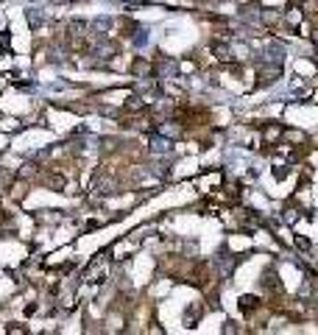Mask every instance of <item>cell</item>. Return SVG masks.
Returning <instances> with one entry per match:
<instances>
[{
	"mask_svg": "<svg viewBox=\"0 0 318 335\" xmlns=\"http://www.w3.org/2000/svg\"><path fill=\"white\" fill-rule=\"evenodd\" d=\"M276 78H282V65H276V62H260L257 67V87H271L276 84Z\"/></svg>",
	"mask_w": 318,
	"mask_h": 335,
	"instance_id": "cell-1",
	"label": "cell"
},
{
	"mask_svg": "<svg viewBox=\"0 0 318 335\" xmlns=\"http://www.w3.org/2000/svg\"><path fill=\"white\" fill-rule=\"evenodd\" d=\"M210 50L215 53V59H218V62H232V45H229V42H223V39H212V42H210Z\"/></svg>",
	"mask_w": 318,
	"mask_h": 335,
	"instance_id": "cell-2",
	"label": "cell"
},
{
	"mask_svg": "<svg viewBox=\"0 0 318 335\" xmlns=\"http://www.w3.org/2000/svg\"><path fill=\"white\" fill-rule=\"evenodd\" d=\"M39 182H42L45 187H50V190H61V187H65V176H61L59 171H50V167H45V174Z\"/></svg>",
	"mask_w": 318,
	"mask_h": 335,
	"instance_id": "cell-3",
	"label": "cell"
},
{
	"mask_svg": "<svg viewBox=\"0 0 318 335\" xmlns=\"http://www.w3.org/2000/svg\"><path fill=\"white\" fill-rule=\"evenodd\" d=\"M237 307H240V313L251 316V313L260 307V296H254V293H246V296H240V299H237Z\"/></svg>",
	"mask_w": 318,
	"mask_h": 335,
	"instance_id": "cell-4",
	"label": "cell"
},
{
	"mask_svg": "<svg viewBox=\"0 0 318 335\" xmlns=\"http://www.w3.org/2000/svg\"><path fill=\"white\" fill-rule=\"evenodd\" d=\"M132 76L134 78H148V76H154V65H151L148 59H137L132 65Z\"/></svg>",
	"mask_w": 318,
	"mask_h": 335,
	"instance_id": "cell-5",
	"label": "cell"
},
{
	"mask_svg": "<svg viewBox=\"0 0 318 335\" xmlns=\"http://www.w3.org/2000/svg\"><path fill=\"white\" fill-rule=\"evenodd\" d=\"M201 316H204V307H201V305L187 307V310H184V324H187V327H196V324L201 321Z\"/></svg>",
	"mask_w": 318,
	"mask_h": 335,
	"instance_id": "cell-6",
	"label": "cell"
},
{
	"mask_svg": "<svg viewBox=\"0 0 318 335\" xmlns=\"http://www.w3.org/2000/svg\"><path fill=\"white\" fill-rule=\"evenodd\" d=\"M282 137L288 140V143H293V145H304V132H296V129H285L282 132Z\"/></svg>",
	"mask_w": 318,
	"mask_h": 335,
	"instance_id": "cell-7",
	"label": "cell"
},
{
	"mask_svg": "<svg viewBox=\"0 0 318 335\" xmlns=\"http://www.w3.org/2000/svg\"><path fill=\"white\" fill-rule=\"evenodd\" d=\"M299 215H301V209L296 207V204H288V207L282 209V218H285V224H296V221H299Z\"/></svg>",
	"mask_w": 318,
	"mask_h": 335,
	"instance_id": "cell-8",
	"label": "cell"
},
{
	"mask_svg": "<svg viewBox=\"0 0 318 335\" xmlns=\"http://www.w3.org/2000/svg\"><path fill=\"white\" fill-rule=\"evenodd\" d=\"M296 249H299V251H310L312 243H310L307 238H301V235H299V238H296Z\"/></svg>",
	"mask_w": 318,
	"mask_h": 335,
	"instance_id": "cell-9",
	"label": "cell"
},
{
	"mask_svg": "<svg viewBox=\"0 0 318 335\" xmlns=\"http://www.w3.org/2000/svg\"><path fill=\"white\" fill-rule=\"evenodd\" d=\"M39 20H42V14L36 12V9H28V23L31 25H39Z\"/></svg>",
	"mask_w": 318,
	"mask_h": 335,
	"instance_id": "cell-10",
	"label": "cell"
},
{
	"mask_svg": "<svg viewBox=\"0 0 318 335\" xmlns=\"http://www.w3.org/2000/svg\"><path fill=\"white\" fill-rule=\"evenodd\" d=\"M196 70V62H181V73H193Z\"/></svg>",
	"mask_w": 318,
	"mask_h": 335,
	"instance_id": "cell-11",
	"label": "cell"
},
{
	"mask_svg": "<svg viewBox=\"0 0 318 335\" xmlns=\"http://www.w3.org/2000/svg\"><path fill=\"white\" fill-rule=\"evenodd\" d=\"M237 329H240V327H234V321H226V327H223V332H226V335H232V332H237Z\"/></svg>",
	"mask_w": 318,
	"mask_h": 335,
	"instance_id": "cell-12",
	"label": "cell"
}]
</instances>
